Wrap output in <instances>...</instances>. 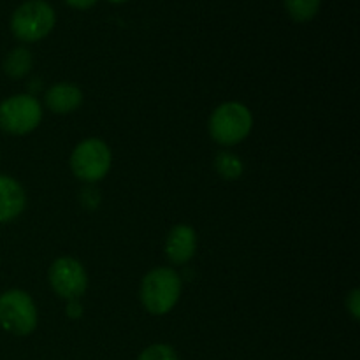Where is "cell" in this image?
I'll return each mask as SVG.
<instances>
[{
  "label": "cell",
  "mask_w": 360,
  "mask_h": 360,
  "mask_svg": "<svg viewBox=\"0 0 360 360\" xmlns=\"http://www.w3.org/2000/svg\"><path fill=\"white\" fill-rule=\"evenodd\" d=\"M181 295V278L171 267H157L143 278L141 302L151 315H165L171 311Z\"/></svg>",
  "instance_id": "obj_1"
},
{
  "label": "cell",
  "mask_w": 360,
  "mask_h": 360,
  "mask_svg": "<svg viewBox=\"0 0 360 360\" xmlns=\"http://www.w3.org/2000/svg\"><path fill=\"white\" fill-rule=\"evenodd\" d=\"M253 127V116L241 102H225L218 105L210 118V134L218 144L234 146L248 137Z\"/></svg>",
  "instance_id": "obj_2"
},
{
  "label": "cell",
  "mask_w": 360,
  "mask_h": 360,
  "mask_svg": "<svg viewBox=\"0 0 360 360\" xmlns=\"http://www.w3.org/2000/svg\"><path fill=\"white\" fill-rule=\"evenodd\" d=\"M56 23L55 9L44 0H27L11 18L14 37L23 42H37L53 30Z\"/></svg>",
  "instance_id": "obj_3"
},
{
  "label": "cell",
  "mask_w": 360,
  "mask_h": 360,
  "mask_svg": "<svg viewBox=\"0 0 360 360\" xmlns=\"http://www.w3.org/2000/svg\"><path fill=\"white\" fill-rule=\"evenodd\" d=\"M0 327L14 336H28L37 327L34 299L23 290H7L0 295Z\"/></svg>",
  "instance_id": "obj_4"
},
{
  "label": "cell",
  "mask_w": 360,
  "mask_h": 360,
  "mask_svg": "<svg viewBox=\"0 0 360 360\" xmlns=\"http://www.w3.org/2000/svg\"><path fill=\"white\" fill-rule=\"evenodd\" d=\"M112 155L108 144L101 139H84L70 155V169L81 181H101L111 169Z\"/></svg>",
  "instance_id": "obj_5"
},
{
  "label": "cell",
  "mask_w": 360,
  "mask_h": 360,
  "mask_svg": "<svg viewBox=\"0 0 360 360\" xmlns=\"http://www.w3.org/2000/svg\"><path fill=\"white\" fill-rule=\"evenodd\" d=\"M42 109L30 95H14L0 104V129L11 136H25L37 129Z\"/></svg>",
  "instance_id": "obj_6"
},
{
  "label": "cell",
  "mask_w": 360,
  "mask_h": 360,
  "mask_svg": "<svg viewBox=\"0 0 360 360\" xmlns=\"http://www.w3.org/2000/svg\"><path fill=\"white\" fill-rule=\"evenodd\" d=\"M48 280L56 295L67 301H76L86 292L88 274L79 260L72 257H60L51 264Z\"/></svg>",
  "instance_id": "obj_7"
},
{
  "label": "cell",
  "mask_w": 360,
  "mask_h": 360,
  "mask_svg": "<svg viewBox=\"0 0 360 360\" xmlns=\"http://www.w3.org/2000/svg\"><path fill=\"white\" fill-rule=\"evenodd\" d=\"M197 252V234L190 225H174L165 239V255L176 266L193 259Z\"/></svg>",
  "instance_id": "obj_8"
},
{
  "label": "cell",
  "mask_w": 360,
  "mask_h": 360,
  "mask_svg": "<svg viewBox=\"0 0 360 360\" xmlns=\"http://www.w3.org/2000/svg\"><path fill=\"white\" fill-rule=\"evenodd\" d=\"M27 206L25 190L16 179L0 174V224L14 220Z\"/></svg>",
  "instance_id": "obj_9"
},
{
  "label": "cell",
  "mask_w": 360,
  "mask_h": 360,
  "mask_svg": "<svg viewBox=\"0 0 360 360\" xmlns=\"http://www.w3.org/2000/svg\"><path fill=\"white\" fill-rule=\"evenodd\" d=\"M83 102V91L70 83H58L46 91V105L56 115L76 111Z\"/></svg>",
  "instance_id": "obj_10"
},
{
  "label": "cell",
  "mask_w": 360,
  "mask_h": 360,
  "mask_svg": "<svg viewBox=\"0 0 360 360\" xmlns=\"http://www.w3.org/2000/svg\"><path fill=\"white\" fill-rule=\"evenodd\" d=\"M32 69V53L27 48H14L4 60V72L13 79L27 76Z\"/></svg>",
  "instance_id": "obj_11"
},
{
  "label": "cell",
  "mask_w": 360,
  "mask_h": 360,
  "mask_svg": "<svg viewBox=\"0 0 360 360\" xmlns=\"http://www.w3.org/2000/svg\"><path fill=\"white\" fill-rule=\"evenodd\" d=\"M283 2L292 20L297 23H306L316 16L322 0H283Z\"/></svg>",
  "instance_id": "obj_12"
},
{
  "label": "cell",
  "mask_w": 360,
  "mask_h": 360,
  "mask_svg": "<svg viewBox=\"0 0 360 360\" xmlns=\"http://www.w3.org/2000/svg\"><path fill=\"white\" fill-rule=\"evenodd\" d=\"M214 169L225 181H234L243 174V162L238 155L224 151L214 158Z\"/></svg>",
  "instance_id": "obj_13"
},
{
  "label": "cell",
  "mask_w": 360,
  "mask_h": 360,
  "mask_svg": "<svg viewBox=\"0 0 360 360\" xmlns=\"http://www.w3.org/2000/svg\"><path fill=\"white\" fill-rule=\"evenodd\" d=\"M137 360H179V357L171 345L157 343L144 348Z\"/></svg>",
  "instance_id": "obj_14"
},
{
  "label": "cell",
  "mask_w": 360,
  "mask_h": 360,
  "mask_svg": "<svg viewBox=\"0 0 360 360\" xmlns=\"http://www.w3.org/2000/svg\"><path fill=\"white\" fill-rule=\"evenodd\" d=\"M347 308H348V311H350V315L354 316V320L360 319V290L359 288H354V290L350 292V295H348V299H347Z\"/></svg>",
  "instance_id": "obj_15"
},
{
  "label": "cell",
  "mask_w": 360,
  "mask_h": 360,
  "mask_svg": "<svg viewBox=\"0 0 360 360\" xmlns=\"http://www.w3.org/2000/svg\"><path fill=\"white\" fill-rule=\"evenodd\" d=\"M65 2L74 9H90L94 4H97V0H65Z\"/></svg>",
  "instance_id": "obj_16"
},
{
  "label": "cell",
  "mask_w": 360,
  "mask_h": 360,
  "mask_svg": "<svg viewBox=\"0 0 360 360\" xmlns=\"http://www.w3.org/2000/svg\"><path fill=\"white\" fill-rule=\"evenodd\" d=\"M67 313H69V316L76 319V316L81 315V306H77L76 302L70 301V306H69V309H67Z\"/></svg>",
  "instance_id": "obj_17"
},
{
  "label": "cell",
  "mask_w": 360,
  "mask_h": 360,
  "mask_svg": "<svg viewBox=\"0 0 360 360\" xmlns=\"http://www.w3.org/2000/svg\"><path fill=\"white\" fill-rule=\"evenodd\" d=\"M109 2H112V4H122V2H127V0H109Z\"/></svg>",
  "instance_id": "obj_18"
}]
</instances>
